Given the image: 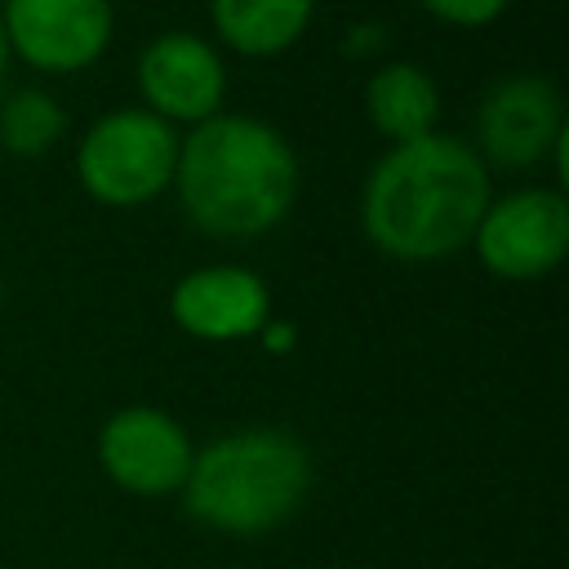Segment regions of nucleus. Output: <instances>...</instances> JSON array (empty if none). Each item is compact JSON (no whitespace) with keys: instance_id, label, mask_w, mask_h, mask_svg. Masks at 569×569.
I'll use <instances>...</instances> for the list:
<instances>
[{"instance_id":"nucleus-1","label":"nucleus","mask_w":569,"mask_h":569,"mask_svg":"<svg viewBox=\"0 0 569 569\" xmlns=\"http://www.w3.org/2000/svg\"><path fill=\"white\" fill-rule=\"evenodd\" d=\"M489 209V169L458 138L396 142L360 196L365 236L396 262H436L471 244Z\"/></svg>"},{"instance_id":"nucleus-2","label":"nucleus","mask_w":569,"mask_h":569,"mask_svg":"<svg viewBox=\"0 0 569 569\" xmlns=\"http://www.w3.org/2000/svg\"><path fill=\"white\" fill-rule=\"evenodd\" d=\"M178 200L204 236L249 240L271 231L298 196V160L284 133L258 116L218 111L178 142Z\"/></svg>"},{"instance_id":"nucleus-3","label":"nucleus","mask_w":569,"mask_h":569,"mask_svg":"<svg viewBox=\"0 0 569 569\" xmlns=\"http://www.w3.org/2000/svg\"><path fill=\"white\" fill-rule=\"evenodd\" d=\"M311 489V453L280 427L227 431L191 458L182 480L187 511L236 538L280 529Z\"/></svg>"},{"instance_id":"nucleus-4","label":"nucleus","mask_w":569,"mask_h":569,"mask_svg":"<svg viewBox=\"0 0 569 569\" xmlns=\"http://www.w3.org/2000/svg\"><path fill=\"white\" fill-rule=\"evenodd\" d=\"M178 133L147 107H120L98 116L76 151V173L98 204L138 209L173 182Z\"/></svg>"},{"instance_id":"nucleus-5","label":"nucleus","mask_w":569,"mask_h":569,"mask_svg":"<svg viewBox=\"0 0 569 569\" xmlns=\"http://www.w3.org/2000/svg\"><path fill=\"white\" fill-rule=\"evenodd\" d=\"M480 262L502 280H538L569 253V200L560 187H525L489 209L471 236Z\"/></svg>"},{"instance_id":"nucleus-6","label":"nucleus","mask_w":569,"mask_h":569,"mask_svg":"<svg viewBox=\"0 0 569 569\" xmlns=\"http://www.w3.org/2000/svg\"><path fill=\"white\" fill-rule=\"evenodd\" d=\"M191 436L178 418L151 405H124L116 409L98 431V462L102 471L138 498H164L178 493L191 471Z\"/></svg>"},{"instance_id":"nucleus-7","label":"nucleus","mask_w":569,"mask_h":569,"mask_svg":"<svg viewBox=\"0 0 569 569\" xmlns=\"http://www.w3.org/2000/svg\"><path fill=\"white\" fill-rule=\"evenodd\" d=\"M4 44L27 67L67 76L93 67L111 44V0H4Z\"/></svg>"},{"instance_id":"nucleus-8","label":"nucleus","mask_w":569,"mask_h":569,"mask_svg":"<svg viewBox=\"0 0 569 569\" xmlns=\"http://www.w3.org/2000/svg\"><path fill=\"white\" fill-rule=\"evenodd\" d=\"M138 89L147 98V111L164 124H200L218 116L227 71L209 40L191 31H164L138 58Z\"/></svg>"},{"instance_id":"nucleus-9","label":"nucleus","mask_w":569,"mask_h":569,"mask_svg":"<svg viewBox=\"0 0 569 569\" xmlns=\"http://www.w3.org/2000/svg\"><path fill=\"white\" fill-rule=\"evenodd\" d=\"M485 160L502 169H529L551 156L556 138L565 133V107L551 80L542 76H507L498 80L476 116Z\"/></svg>"},{"instance_id":"nucleus-10","label":"nucleus","mask_w":569,"mask_h":569,"mask_svg":"<svg viewBox=\"0 0 569 569\" xmlns=\"http://www.w3.org/2000/svg\"><path fill=\"white\" fill-rule=\"evenodd\" d=\"M169 311L191 338L236 342L267 325L271 293H267L262 276H253L244 267H200L173 284Z\"/></svg>"},{"instance_id":"nucleus-11","label":"nucleus","mask_w":569,"mask_h":569,"mask_svg":"<svg viewBox=\"0 0 569 569\" xmlns=\"http://www.w3.org/2000/svg\"><path fill=\"white\" fill-rule=\"evenodd\" d=\"M365 111L373 120V129L396 147V142H413L436 133V116H440V89L436 80L413 67V62H387L373 71V80L365 84Z\"/></svg>"},{"instance_id":"nucleus-12","label":"nucleus","mask_w":569,"mask_h":569,"mask_svg":"<svg viewBox=\"0 0 569 569\" xmlns=\"http://www.w3.org/2000/svg\"><path fill=\"white\" fill-rule=\"evenodd\" d=\"M311 9L316 0H209L222 44H231L244 58L284 53L307 31Z\"/></svg>"},{"instance_id":"nucleus-13","label":"nucleus","mask_w":569,"mask_h":569,"mask_svg":"<svg viewBox=\"0 0 569 569\" xmlns=\"http://www.w3.org/2000/svg\"><path fill=\"white\" fill-rule=\"evenodd\" d=\"M62 107L40 93V89H22L13 93L4 107H0V142L13 151V156H40L58 142L62 133Z\"/></svg>"},{"instance_id":"nucleus-14","label":"nucleus","mask_w":569,"mask_h":569,"mask_svg":"<svg viewBox=\"0 0 569 569\" xmlns=\"http://www.w3.org/2000/svg\"><path fill=\"white\" fill-rule=\"evenodd\" d=\"M445 27H489L507 13L511 0H418Z\"/></svg>"},{"instance_id":"nucleus-15","label":"nucleus","mask_w":569,"mask_h":569,"mask_svg":"<svg viewBox=\"0 0 569 569\" xmlns=\"http://www.w3.org/2000/svg\"><path fill=\"white\" fill-rule=\"evenodd\" d=\"M4 67H9V44H4V27H0V76H4Z\"/></svg>"}]
</instances>
